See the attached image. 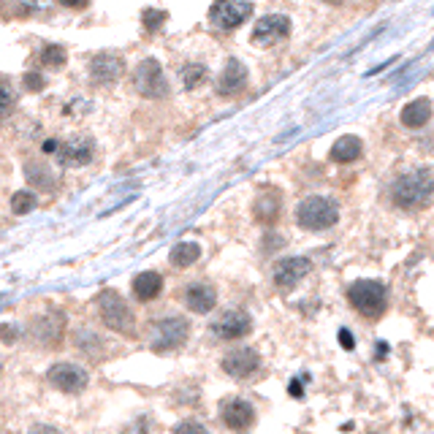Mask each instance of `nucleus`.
<instances>
[{
  "instance_id": "cd10ccee",
  "label": "nucleus",
  "mask_w": 434,
  "mask_h": 434,
  "mask_svg": "<svg viewBox=\"0 0 434 434\" xmlns=\"http://www.w3.org/2000/svg\"><path fill=\"white\" fill-rule=\"evenodd\" d=\"M174 434H209V432L204 429L199 421H182V423L174 429Z\"/></svg>"
},
{
  "instance_id": "5701e85b",
  "label": "nucleus",
  "mask_w": 434,
  "mask_h": 434,
  "mask_svg": "<svg viewBox=\"0 0 434 434\" xmlns=\"http://www.w3.org/2000/svg\"><path fill=\"white\" fill-rule=\"evenodd\" d=\"M279 204L282 201H279L277 196H272V199H258V201H255V217L264 220V223H272L279 212Z\"/></svg>"
},
{
  "instance_id": "473e14b6",
  "label": "nucleus",
  "mask_w": 434,
  "mask_h": 434,
  "mask_svg": "<svg viewBox=\"0 0 434 434\" xmlns=\"http://www.w3.org/2000/svg\"><path fill=\"white\" fill-rule=\"evenodd\" d=\"M11 106V90H9V82H3V111H9Z\"/></svg>"
},
{
  "instance_id": "a211bd4d",
  "label": "nucleus",
  "mask_w": 434,
  "mask_h": 434,
  "mask_svg": "<svg viewBox=\"0 0 434 434\" xmlns=\"http://www.w3.org/2000/svg\"><path fill=\"white\" fill-rule=\"evenodd\" d=\"M245 84H247V68L231 57V60L226 62L223 77H220V93L231 95V93H236V90H242Z\"/></svg>"
},
{
  "instance_id": "4be33fe9",
  "label": "nucleus",
  "mask_w": 434,
  "mask_h": 434,
  "mask_svg": "<svg viewBox=\"0 0 434 434\" xmlns=\"http://www.w3.org/2000/svg\"><path fill=\"white\" fill-rule=\"evenodd\" d=\"M204 79H206V68H204L201 62H187L185 68H182V84H185V90L199 87Z\"/></svg>"
},
{
  "instance_id": "c756f323",
  "label": "nucleus",
  "mask_w": 434,
  "mask_h": 434,
  "mask_svg": "<svg viewBox=\"0 0 434 434\" xmlns=\"http://www.w3.org/2000/svg\"><path fill=\"white\" fill-rule=\"evenodd\" d=\"M25 87H28V90H41V87H44V79L38 77V74H28V77H25Z\"/></svg>"
},
{
  "instance_id": "b1692460",
  "label": "nucleus",
  "mask_w": 434,
  "mask_h": 434,
  "mask_svg": "<svg viewBox=\"0 0 434 434\" xmlns=\"http://www.w3.org/2000/svg\"><path fill=\"white\" fill-rule=\"evenodd\" d=\"M25 174H28V179H30L33 185H41V187H47V190H49L52 185H55V182H52L55 177L49 174V169L44 166V163H41V166H38V163H28Z\"/></svg>"
},
{
  "instance_id": "412c9836",
  "label": "nucleus",
  "mask_w": 434,
  "mask_h": 434,
  "mask_svg": "<svg viewBox=\"0 0 434 434\" xmlns=\"http://www.w3.org/2000/svg\"><path fill=\"white\" fill-rule=\"evenodd\" d=\"M199 255H201V247L196 242H179L171 250V264L179 266V269H187V266H193L199 261Z\"/></svg>"
},
{
  "instance_id": "39448f33",
  "label": "nucleus",
  "mask_w": 434,
  "mask_h": 434,
  "mask_svg": "<svg viewBox=\"0 0 434 434\" xmlns=\"http://www.w3.org/2000/svg\"><path fill=\"white\" fill-rule=\"evenodd\" d=\"M190 337V323L182 315H163L155 326H152V347L157 353H169L182 347Z\"/></svg>"
},
{
  "instance_id": "f8f14e48",
  "label": "nucleus",
  "mask_w": 434,
  "mask_h": 434,
  "mask_svg": "<svg viewBox=\"0 0 434 434\" xmlns=\"http://www.w3.org/2000/svg\"><path fill=\"white\" fill-rule=\"evenodd\" d=\"M312 272V261L310 258H301V255H294V258H282L277 266H274V285L282 288V291H291L296 288L301 279Z\"/></svg>"
},
{
  "instance_id": "423d86ee",
  "label": "nucleus",
  "mask_w": 434,
  "mask_h": 434,
  "mask_svg": "<svg viewBox=\"0 0 434 434\" xmlns=\"http://www.w3.org/2000/svg\"><path fill=\"white\" fill-rule=\"evenodd\" d=\"M47 380L57 388V391H62V394H79V391L87 388L90 374H87L84 367H79V364L60 361V364H55V367H49Z\"/></svg>"
},
{
  "instance_id": "2f4dec72",
  "label": "nucleus",
  "mask_w": 434,
  "mask_h": 434,
  "mask_svg": "<svg viewBox=\"0 0 434 434\" xmlns=\"http://www.w3.org/2000/svg\"><path fill=\"white\" fill-rule=\"evenodd\" d=\"M288 394H291V396H296V399H299V396H304V383H301L299 377H296V380H291V386H288Z\"/></svg>"
},
{
  "instance_id": "4468645a",
  "label": "nucleus",
  "mask_w": 434,
  "mask_h": 434,
  "mask_svg": "<svg viewBox=\"0 0 434 434\" xmlns=\"http://www.w3.org/2000/svg\"><path fill=\"white\" fill-rule=\"evenodd\" d=\"M123 71H125L123 57H117L111 52H101L90 62V77H93L95 84H111V82H117V79L123 77Z\"/></svg>"
},
{
  "instance_id": "20e7f679",
  "label": "nucleus",
  "mask_w": 434,
  "mask_h": 434,
  "mask_svg": "<svg viewBox=\"0 0 434 434\" xmlns=\"http://www.w3.org/2000/svg\"><path fill=\"white\" fill-rule=\"evenodd\" d=\"M98 312H101V321L111 331H117V334H133L136 331V318L117 291H104L98 296Z\"/></svg>"
},
{
  "instance_id": "6e6552de",
  "label": "nucleus",
  "mask_w": 434,
  "mask_h": 434,
  "mask_svg": "<svg viewBox=\"0 0 434 434\" xmlns=\"http://www.w3.org/2000/svg\"><path fill=\"white\" fill-rule=\"evenodd\" d=\"M250 14H252L250 0H215V6H212V11H209L215 28H220V30H233V28H239Z\"/></svg>"
},
{
  "instance_id": "0eeeda50",
  "label": "nucleus",
  "mask_w": 434,
  "mask_h": 434,
  "mask_svg": "<svg viewBox=\"0 0 434 434\" xmlns=\"http://www.w3.org/2000/svg\"><path fill=\"white\" fill-rule=\"evenodd\" d=\"M250 331H252V318L245 310H226L212 323V334L223 342L242 340V337H247Z\"/></svg>"
},
{
  "instance_id": "9d476101",
  "label": "nucleus",
  "mask_w": 434,
  "mask_h": 434,
  "mask_svg": "<svg viewBox=\"0 0 434 434\" xmlns=\"http://www.w3.org/2000/svg\"><path fill=\"white\" fill-rule=\"evenodd\" d=\"M93 152L95 147L87 136H71V139H65L60 144L57 160H60V166H65V169H82V166H87L93 160Z\"/></svg>"
},
{
  "instance_id": "7ed1b4c3",
  "label": "nucleus",
  "mask_w": 434,
  "mask_h": 434,
  "mask_svg": "<svg viewBox=\"0 0 434 434\" xmlns=\"http://www.w3.org/2000/svg\"><path fill=\"white\" fill-rule=\"evenodd\" d=\"M340 220V206L334 199L326 196H310L296 206V223L307 231H326Z\"/></svg>"
},
{
  "instance_id": "6ab92c4d",
  "label": "nucleus",
  "mask_w": 434,
  "mask_h": 434,
  "mask_svg": "<svg viewBox=\"0 0 434 434\" xmlns=\"http://www.w3.org/2000/svg\"><path fill=\"white\" fill-rule=\"evenodd\" d=\"M361 152H364V144L358 136H342L331 147V160L334 163H353L361 157Z\"/></svg>"
},
{
  "instance_id": "f704fd0d",
  "label": "nucleus",
  "mask_w": 434,
  "mask_h": 434,
  "mask_svg": "<svg viewBox=\"0 0 434 434\" xmlns=\"http://www.w3.org/2000/svg\"><path fill=\"white\" fill-rule=\"evenodd\" d=\"M62 6H71V9H84L87 6V0H60Z\"/></svg>"
},
{
  "instance_id": "393cba45",
  "label": "nucleus",
  "mask_w": 434,
  "mask_h": 434,
  "mask_svg": "<svg viewBox=\"0 0 434 434\" xmlns=\"http://www.w3.org/2000/svg\"><path fill=\"white\" fill-rule=\"evenodd\" d=\"M11 209H14L16 215H28V212L35 209V196H33L30 190H19L11 199Z\"/></svg>"
},
{
  "instance_id": "bb28decb",
  "label": "nucleus",
  "mask_w": 434,
  "mask_h": 434,
  "mask_svg": "<svg viewBox=\"0 0 434 434\" xmlns=\"http://www.w3.org/2000/svg\"><path fill=\"white\" fill-rule=\"evenodd\" d=\"M141 19H144V28L150 33H155L163 22H166V11H160V9H147L144 14H141Z\"/></svg>"
},
{
  "instance_id": "1a4fd4ad",
  "label": "nucleus",
  "mask_w": 434,
  "mask_h": 434,
  "mask_svg": "<svg viewBox=\"0 0 434 434\" xmlns=\"http://www.w3.org/2000/svg\"><path fill=\"white\" fill-rule=\"evenodd\" d=\"M133 84H136V90L144 98H163V95L169 93V84H166V77H163L157 60L139 62V68L133 74Z\"/></svg>"
},
{
  "instance_id": "72a5a7b5",
  "label": "nucleus",
  "mask_w": 434,
  "mask_h": 434,
  "mask_svg": "<svg viewBox=\"0 0 434 434\" xmlns=\"http://www.w3.org/2000/svg\"><path fill=\"white\" fill-rule=\"evenodd\" d=\"M30 434H60V432H57L55 426H35Z\"/></svg>"
},
{
  "instance_id": "9b49d317",
  "label": "nucleus",
  "mask_w": 434,
  "mask_h": 434,
  "mask_svg": "<svg viewBox=\"0 0 434 434\" xmlns=\"http://www.w3.org/2000/svg\"><path fill=\"white\" fill-rule=\"evenodd\" d=\"M258 367H261V356L252 347H236V350L223 356V372L236 377V380L252 377L258 372Z\"/></svg>"
},
{
  "instance_id": "c85d7f7f",
  "label": "nucleus",
  "mask_w": 434,
  "mask_h": 434,
  "mask_svg": "<svg viewBox=\"0 0 434 434\" xmlns=\"http://www.w3.org/2000/svg\"><path fill=\"white\" fill-rule=\"evenodd\" d=\"M340 345L345 347V350H353L356 347V340H353V331H347V328H340Z\"/></svg>"
},
{
  "instance_id": "e433bc0d",
  "label": "nucleus",
  "mask_w": 434,
  "mask_h": 434,
  "mask_svg": "<svg viewBox=\"0 0 434 434\" xmlns=\"http://www.w3.org/2000/svg\"><path fill=\"white\" fill-rule=\"evenodd\" d=\"M326 3H331V6H337V3H342V0H326Z\"/></svg>"
},
{
  "instance_id": "f3484780",
  "label": "nucleus",
  "mask_w": 434,
  "mask_h": 434,
  "mask_svg": "<svg viewBox=\"0 0 434 434\" xmlns=\"http://www.w3.org/2000/svg\"><path fill=\"white\" fill-rule=\"evenodd\" d=\"M133 296L139 299V301H152V299H157L160 296V291H163V277L157 274V272H141V274H136L133 277Z\"/></svg>"
},
{
  "instance_id": "dca6fc26",
  "label": "nucleus",
  "mask_w": 434,
  "mask_h": 434,
  "mask_svg": "<svg viewBox=\"0 0 434 434\" xmlns=\"http://www.w3.org/2000/svg\"><path fill=\"white\" fill-rule=\"evenodd\" d=\"M185 304H187V310L196 312V315H206V312H212V310H215V304H217L215 288H209V285H204V282L187 285Z\"/></svg>"
},
{
  "instance_id": "c9c22d12",
  "label": "nucleus",
  "mask_w": 434,
  "mask_h": 434,
  "mask_svg": "<svg viewBox=\"0 0 434 434\" xmlns=\"http://www.w3.org/2000/svg\"><path fill=\"white\" fill-rule=\"evenodd\" d=\"M57 150H60V144H57V141L49 139L47 144H44V152H57Z\"/></svg>"
},
{
  "instance_id": "f03ea898",
  "label": "nucleus",
  "mask_w": 434,
  "mask_h": 434,
  "mask_svg": "<svg viewBox=\"0 0 434 434\" xmlns=\"http://www.w3.org/2000/svg\"><path fill=\"white\" fill-rule=\"evenodd\" d=\"M347 301L353 304V310L361 312L364 318L377 321L383 318V312L388 307V291L383 282L377 279H356L350 288H347Z\"/></svg>"
},
{
  "instance_id": "aec40b11",
  "label": "nucleus",
  "mask_w": 434,
  "mask_h": 434,
  "mask_svg": "<svg viewBox=\"0 0 434 434\" xmlns=\"http://www.w3.org/2000/svg\"><path fill=\"white\" fill-rule=\"evenodd\" d=\"M432 117V101L429 98H416L413 104H407L402 111V123L407 128H423Z\"/></svg>"
},
{
  "instance_id": "ddd939ff",
  "label": "nucleus",
  "mask_w": 434,
  "mask_h": 434,
  "mask_svg": "<svg viewBox=\"0 0 434 434\" xmlns=\"http://www.w3.org/2000/svg\"><path fill=\"white\" fill-rule=\"evenodd\" d=\"M291 33V19L282 14H266L258 19L255 30H252V41L258 47H272L279 38H285Z\"/></svg>"
},
{
  "instance_id": "a878e982",
  "label": "nucleus",
  "mask_w": 434,
  "mask_h": 434,
  "mask_svg": "<svg viewBox=\"0 0 434 434\" xmlns=\"http://www.w3.org/2000/svg\"><path fill=\"white\" fill-rule=\"evenodd\" d=\"M41 62L44 65H62L65 62V49L62 47H57V44H52V47H44L41 49Z\"/></svg>"
},
{
  "instance_id": "2eb2a0df",
  "label": "nucleus",
  "mask_w": 434,
  "mask_h": 434,
  "mask_svg": "<svg viewBox=\"0 0 434 434\" xmlns=\"http://www.w3.org/2000/svg\"><path fill=\"white\" fill-rule=\"evenodd\" d=\"M252 421H255V410L245 399H228L223 404V423L233 432H242V429L252 426Z\"/></svg>"
},
{
  "instance_id": "f257e3e1",
  "label": "nucleus",
  "mask_w": 434,
  "mask_h": 434,
  "mask_svg": "<svg viewBox=\"0 0 434 434\" xmlns=\"http://www.w3.org/2000/svg\"><path fill=\"white\" fill-rule=\"evenodd\" d=\"M391 201L404 212H421L434 204V169L418 166V169L402 174L391 185Z\"/></svg>"
},
{
  "instance_id": "7c9ffc66",
  "label": "nucleus",
  "mask_w": 434,
  "mask_h": 434,
  "mask_svg": "<svg viewBox=\"0 0 434 434\" xmlns=\"http://www.w3.org/2000/svg\"><path fill=\"white\" fill-rule=\"evenodd\" d=\"M19 6H25V9H30V11H38V9H47L49 0H16Z\"/></svg>"
}]
</instances>
